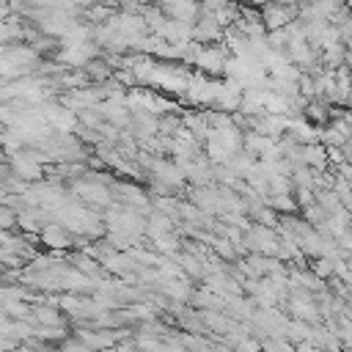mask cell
<instances>
[{"mask_svg":"<svg viewBox=\"0 0 352 352\" xmlns=\"http://www.w3.org/2000/svg\"><path fill=\"white\" fill-rule=\"evenodd\" d=\"M242 245H248L253 253H258V256H270V258H275L278 256V231L275 228H267V226H248V234H245V242Z\"/></svg>","mask_w":352,"mask_h":352,"instance_id":"1","label":"cell"},{"mask_svg":"<svg viewBox=\"0 0 352 352\" xmlns=\"http://www.w3.org/2000/svg\"><path fill=\"white\" fill-rule=\"evenodd\" d=\"M258 16H261V25H264L267 33H270V30H280V28H286L292 19H297V6L267 3V6H261Z\"/></svg>","mask_w":352,"mask_h":352,"instance_id":"2","label":"cell"},{"mask_svg":"<svg viewBox=\"0 0 352 352\" xmlns=\"http://www.w3.org/2000/svg\"><path fill=\"white\" fill-rule=\"evenodd\" d=\"M38 239H41V245L50 248V250H63V248L72 245V234H69L60 223H47V226L38 231Z\"/></svg>","mask_w":352,"mask_h":352,"instance_id":"3","label":"cell"},{"mask_svg":"<svg viewBox=\"0 0 352 352\" xmlns=\"http://www.w3.org/2000/svg\"><path fill=\"white\" fill-rule=\"evenodd\" d=\"M270 201H267V206L275 212V214H294L300 206H297V201L292 198V192H283V195H267Z\"/></svg>","mask_w":352,"mask_h":352,"instance_id":"4","label":"cell"},{"mask_svg":"<svg viewBox=\"0 0 352 352\" xmlns=\"http://www.w3.org/2000/svg\"><path fill=\"white\" fill-rule=\"evenodd\" d=\"M292 314L297 316V319H316L319 316V308H316V302L314 300H308V297H294L292 300Z\"/></svg>","mask_w":352,"mask_h":352,"instance_id":"5","label":"cell"},{"mask_svg":"<svg viewBox=\"0 0 352 352\" xmlns=\"http://www.w3.org/2000/svg\"><path fill=\"white\" fill-rule=\"evenodd\" d=\"M33 316H36L44 327H58V324H60L58 308H50V305H36V308H33Z\"/></svg>","mask_w":352,"mask_h":352,"instance_id":"6","label":"cell"},{"mask_svg":"<svg viewBox=\"0 0 352 352\" xmlns=\"http://www.w3.org/2000/svg\"><path fill=\"white\" fill-rule=\"evenodd\" d=\"M212 248H214V253L220 256V258H226V261H231V258H236V248L226 239V236H220V239H212Z\"/></svg>","mask_w":352,"mask_h":352,"instance_id":"7","label":"cell"},{"mask_svg":"<svg viewBox=\"0 0 352 352\" xmlns=\"http://www.w3.org/2000/svg\"><path fill=\"white\" fill-rule=\"evenodd\" d=\"M165 294H168V297H176V300H187V297H190V289H187L182 280H168V283H165Z\"/></svg>","mask_w":352,"mask_h":352,"instance_id":"8","label":"cell"}]
</instances>
